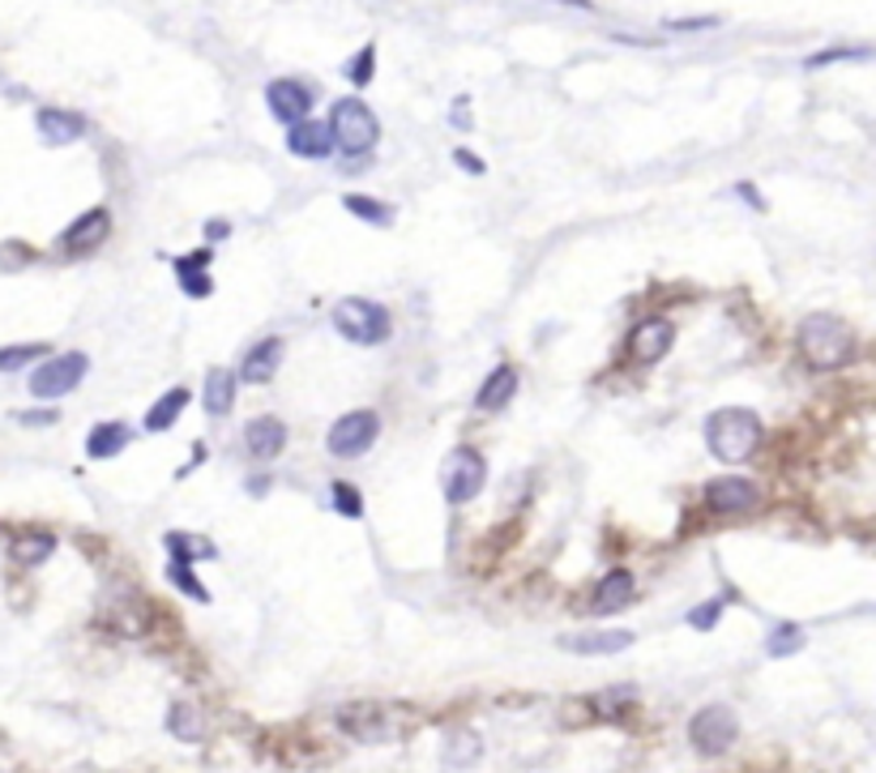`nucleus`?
Returning a JSON list of instances; mask_svg holds the SVG:
<instances>
[{"mask_svg": "<svg viewBox=\"0 0 876 773\" xmlns=\"http://www.w3.org/2000/svg\"><path fill=\"white\" fill-rule=\"evenodd\" d=\"M735 739H740V718L727 705H701L693 714V722H688V743L701 757H722Z\"/></svg>", "mask_w": 876, "mask_h": 773, "instance_id": "6", "label": "nucleus"}, {"mask_svg": "<svg viewBox=\"0 0 876 773\" xmlns=\"http://www.w3.org/2000/svg\"><path fill=\"white\" fill-rule=\"evenodd\" d=\"M167 731L176 735L180 743H198V739H205V718H201L198 705H184V701H176V705H171V714H167Z\"/></svg>", "mask_w": 876, "mask_h": 773, "instance_id": "23", "label": "nucleus"}, {"mask_svg": "<svg viewBox=\"0 0 876 773\" xmlns=\"http://www.w3.org/2000/svg\"><path fill=\"white\" fill-rule=\"evenodd\" d=\"M706 445L718 462H749L761 449V419L744 406H722L706 419Z\"/></svg>", "mask_w": 876, "mask_h": 773, "instance_id": "2", "label": "nucleus"}, {"mask_svg": "<svg viewBox=\"0 0 876 773\" xmlns=\"http://www.w3.org/2000/svg\"><path fill=\"white\" fill-rule=\"evenodd\" d=\"M167 578L176 581V585H180V590H184V594H193V598H198V603H210V594H205V585H201V581L193 578V569H189V564H180V560H171V564H167Z\"/></svg>", "mask_w": 876, "mask_h": 773, "instance_id": "31", "label": "nucleus"}, {"mask_svg": "<svg viewBox=\"0 0 876 773\" xmlns=\"http://www.w3.org/2000/svg\"><path fill=\"white\" fill-rule=\"evenodd\" d=\"M128 440H133L128 424H99L90 427V436H86V453L90 458H116Z\"/></svg>", "mask_w": 876, "mask_h": 773, "instance_id": "22", "label": "nucleus"}, {"mask_svg": "<svg viewBox=\"0 0 876 773\" xmlns=\"http://www.w3.org/2000/svg\"><path fill=\"white\" fill-rule=\"evenodd\" d=\"M377 116L359 103V99H338L334 112H329V137H334V150L342 155H368L377 146Z\"/></svg>", "mask_w": 876, "mask_h": 773, "instance_id": "4", "label": "nucleus"}, {"mask_svg": "<svg viewBox=\"0 0 876 773\" xmlns=\"http://www.w3.org/2000/svg\"><path fill=\"white\" fill-rule=\"evenodd\" d=\"M440 757H445L449 770H471V765H479V757H483V739H479L475 731L449 735V743H445Z\"/></svg>", "mask_w": 876, "mask_h": 773, "instance_id": "24", "label": "nucleus"}, {"mask_svg": "<svg viewBox=\"0 0 876 773\" xmlns=\"http://www.w3.org/2000/svg\"><path fill=\"white\" fill-rule=\"evenodd\" d=\"M514 393H518V372L509 368V363H501L483 385H479V393H475V406L479 411H505L509 402H514Z\"/></svg>", "mask_w": 876, "mask_h": 773, "instance_id": "18", "label": "nucleus"}, {"mask_svg": "<svg viewBox=\"0 0 876 773\" xmlns=\"http://www.w3.org/2000/svg\"><path fill=\"white\" fill-rule=\"evenodd\" d=\"M86 368H90V359L78 355V350L56 355V359H47V363H40V368L31 372V393H35V397H65V393H74V389L81 385Z\"/></svg>", "mask_w": 876, "mask_h": 773, "instance_id": "8", "label": "nucleus"}, {"mask_svg": "<svg viewBox=\"0 0 876 773\" xmlns=\"http://www.w3.org/2000/svg\"><path fill=\"white\" fill-rule=\"evenodd\" d=\"M334 329H338L347 343H356V347H381V343H390L394 321H390L385 304L347 295V300L334 304Z\"/></svg>", "mask_w": 876, "mask_h": 773, "instance_id": "3", "label": "nucleus"}, {"mask_svg": "<svg viewBox=\"0 0 876 773\" xmlns=\"http://www.w3.org/2000/svg\"><path fill=\"white\" fill-rule=\"evenodd\" d=\"M372 60H377V52H372V47H363L356 60H351V69H347V74H351V81H356V86H363V81L372 78Z\"/></svg>", "mask_w": 876, "mask_h": 773, "instance_id": "36", "label": "nucleus"}, {"mask_svg": "<svg viewBox=\"0 0 876 773\" xmlns=\"http://www.w3.org/2000/svg\"><path fill=\"white\" fill-rule=\"evenodd\" d=\"M799 646H804V628H796V624H778L774 632H770V658H787V654H796Z\"/></svg>", "mask_w": 876, "mask_h": 773, "instance_id": "29", "label": "nucleus"}, {"mask_svg": "<svg viewBox=\"0 0 876 773\" xmlns=\"http://www.w3.org/2000/svg\"><path fill=\"white\" fill-rule=\"evenodd\" d=\"M52 551H56L52 535H26V539L13 542V560H18V564H26V569H31V564H43Z\"/></svg>", "mask_w": 876, "mask_h": 773, "instance_id": "27", "label": "nucleus"}, {"mask_svg": "<svg viewBox=\"0 0 876 773\" xmlns=\"http://www.w3.org/2000/svg\"><path fill=\"white\" fill-rule=\"evenodd\" d=\"M706 504H710L715 513H749V508H757V483L735 479V474L715 479V483L706 488Z\"/></svg>", "mask_w": 876, "mask_h": 773, "instance_id": "14", "label": "nucleus"}, {"mask_svg": "<svg viewBox=\"0 0 876 773\" xmlns=\"http://www.w3.org/2000/svg\"><path fill=\"white\" fill-rule=\"evenodd\" d=\"M167 551H171V560H180V564H189V560H198V556H214V547L205 539H189V535H167Z\"/></svg>", "mask_w": 876, "mask_h": 773, "instance_id": "28", "label": "nucleus"}, {"mask_svg": "<svg viewBox=\"0 0 876 773\" xmlns=\"http://www.w3.org/2000/svg\"><path fill=\"white\" fill-rule=\"evenodd\" d=\"M108 227H112L108 210H90V214H81L78 223L60 235V248H65V253H86V248H99V244L108 239Z\"/></svg>", "mask_w": 876, "mask_h": 773, "instance_id": "17", "label": "nucleus"}, {"mask_svg": "<svg viewBox=\"0 0 876 773\" xmlns=\"http://www.w3.org/2000/svg\"><path fill=\"white\" fill-rule=\"evenodd\" d=\"M52 419H56L52 411H43V415H22V424H52Z\"/></svg>", "mask_w": 876, "mask_h": 773, "instance_id": "38", "label": "nucleus"}, {"mask_svg": "<svg viewBox=\"0 0 876 773\" xmlns=\"http://www.w3.org/2000/svg\"><path fill=\"white\" fill-rule=\"evenodd\" d=\"M676 343V329H672V321H641L638 329H633V359H638L641 368H650V363H659L667 350Z\"/></svg>", "mask_w": 876, "mask_h": 773, "instance_id": "15", "label": "nucleus"}, {"mask_svg": "<svg viewBox=\"0 0 876 773\" xmlns=\"http://www.w3.org/2000/svg\"><path fill=\"white\" fill-rule=\"evenodd\" d=\"M205 411L214 415V419H223L232 406H236V372H227V368H214L210 377H205Z\"/></svg>", "mask_w": 876, "mask_h": 773, "instance_id": "21", "label": "nucleus"}, {"mask_svg": "<svg viewBox=\"0 0 876 773\" xmlns=\"http://www.w3.org/2000/svg\"><path fill=\"white\" fill-rule=\"evenodd\" d=\"M266 103H270V112L282 120V124H304L308 120V108H313V90L304 86V81H291V78H279L266 86Z\"/></svg>", "mask_w": 876, "mask_h": 773, "instance_id": "9", "label": "nucleus"}, {"mask_svg": "<svg viewBox=\"0 0 876 773\" xmlns=\"http://www.w3.org/2000/svg\"><path fill=\"white\" fill-rule=\"evenodd\" d=\"M796 347L808 368H817V372H838V368H846V363L855 359V334H851L846 321H838L830 312H812V316L799 321Z\"/></svg>", "mask_w": 876, "mask_h": 773, "instance_id": "1", "label": "nucleus"}, {"mask_svg": "<svg viewBox=\"0 0 876 773\" xmlns=\"http://www.w3.org/2000/svg\"><path fill=\"white\" fill-rule=\"evenodd\" d=\"M458 163H462V171H471V176H483V171H487V167H483V158L479 155H471V150H458Z\"/></svg>", "mask_w": 876, "mask_h": 773, "instance_id": "37", "label": "nucleus"}, {"mask_svg": "<svg viewBox=\"0 0 876 773\" xmlns=\"http://www.w3.org/2000/svg\"><path fill=\"white\" fill-rule=\"evenodd\" d=\"M633 646V632L629 628H607V632H569L560 637V650L569 654H586V658H603V654H620Z\"/></svg>", "mask_w": 876, "mask_h": 773, "instance_id": "12", "label": "nucleus"}, {"mask_svg": "<svg viewBox=\"0 0 876 773\" xmlns=\"http://www.w3.org/2000/svg\"><path fill=\"white\" fill-rule=\"evenodd\" d=\"M334 504H338V513H347V517H359V513H363L359 492H356V488H347V483H338V488H334Z\"/></svg>", "mask_w": 876, "mask_h": 773, "instance_id": "34", "label": "nucleus"}, {"mask_svg": "<svg viewBox=\"0 0 876 773\" xmlns=\"http://www.w3.org/2000/svg\"><path fill=\"white\" fill-rule=\"evenodd\" d=\"M342 201H347V210H351V214H359V219H368V223H377V227H390V223H394V214H390L385 205H377L372 197L351 193V197H342Z\"/></svg>", "mask_w": 876, "mask_h": 773, "instance_id": "30", "label": "nucleus"}, {"mask_svg": "<svg viewBox=\"0 0 876 773\" xmlns=\"http://www.w3.org/2000/svg\"><path fill=\"white\" fill-rule=\"evenodd\" d=\"M205 261H210V253H198V257H184V261H176V273H180V287H184V295H210Z\"/></svg>", "mask_w": 876, "mask_h": 773, "instance_id": "26", "label": "nucleus"}, {"mask_svg": "<svg viewBox=\"0 0 876 773\" xmlns=\"http://www.w3.org/2000/svg\"><path fill=\"white\" fill-rule=\"evenodd\" d=\"M718 619H722V598H715V603H701V607H693V612H688V624H693V628H701V632H706V628H715Z\"/></svg>", "mask_w": 876, "mask_h": 773, "instance_id": "33", "label": "nucleus"}, {"mask_svg": "<svg viewBox=\"0 0 876 773\" xmlns=\"http://www.w3.org/2000/svg\"><path fill=\"white\" fill-rule=\"evenodd\" d=\"M282 363V338H266V343H257V347L244 355V363H239V381H248V385H266L274 372H279Z\"/></svg>", "mask_w": 876, "mask_h": 773, "instance_id": "16", "label": "nucleus"}, {"mask_svg": "<svg viewBox=\"0 0 876 773\" xmlns=\"http://www.w3.org/2000/svg\"><path fill=\"white\" fill-rule=\"evenodd\" d=\"M43 355V347H4L0 350V372H13V368H26Z\"/></svg>", "mask_w": 876, "mask_h": 773, "instance_id": "32", "label": "nucleus"}, {"mask_svg": "<svg viewBox=\"0 0 876 773\" xmlns=\"http://www.w3.org/2000/svg\"><path fill=\"white\" fill-rule=\"evenodd\" d=\"M184 406H189V389H171V393H162L159 402L150 406V415H146V432H167V427L180 419Z\"/></svg>", "mask_w": 876, "mask_h": 773, "instance_id": "25", "label": "nucleus"}, {"mask_svg": "<svg viewBox=\"0 0 876 773\" xmlns=\"http://www.w3.org/2000/svg\"><path fill=\"white\" fill-rule=\"evenodd\" d=\"M287 150L300 158H325L334 150V137H329V124H317V120H304L287 133Z\"/></svg>", "mask_w": 876, "mask_h": 773, "instance_id": "19", "label": "nucleus"}, {"mask_svg": "<svg viewBox=\"0 0 876 773\" xmlns=\"http://www.w3.org/2000/svg\"><path fill=\"white\" fill-rule=\"evenodd\" d=\"M633 594H638L633 573L629 569H611L595 585V594H591V616H616V612H625L633 603Z\"/></svg>", "mask_w": 876, "mask_h": 773, "instance_id": "11", "label": "nucleus"}, {"mask_svg": "<svg viewBox=\"0 0 876 773\" xmlns=\"http://www.w3.org/2000/svg\"><path fill=\"white\" fill-rule=\"evenodd\" d=\"M40 133L47 146H69V142H78L81 133H86V120L78 112H56V108H47L40 112Z\"/></svg>", "mask_w": 876, "mask_h": 773, "instance_id": "20", "label": "nucleus"}, {"mask_svg": "<svg viewBox=\"0 0 876 773\" xmlns=\"http://www.w3.org/2000/svg\"><path fill=\"white\" fill-rule=\"evenodd\" d=\"M244 449L252 458H261V462H274L282 449H287V427H282V419H274V415L248 419V427H244Z\"/></svg>", "mask_w": 876, "mask_h": 773, "instance_id": "13", "label": "nucleus"}, {"mask_svg": "<svg viewBox=\"0 0 876 773\" xmlns=\"http://www.w3.org/2000/svg\"><path fill=\"white\" fill-rule=\"evenodd\" d=\"M842 56H851V60H864V56H868V47H838V52H821V56H812V60H808V69H821V65L842 60Z\"/></svg>", "mask_w": 876, "mask_h": 773, "instance_id": "35", "label": "nucleus"}, {"mask_svg": "<svg viewBox=\"0 0 876 773\" xmlns=\"http://www.w3.org/2000/svg\"><path fill=\"white\" fill-rule=\"evenodd\" d=\"M338 727L351 735L356 743H381V739L394 735V722H390V714L381 705H347L338 714Z\"/></svg>", "mask_w": 876, "mask_h": 773, "instance_id": "10", "label": "nucleus"}, {"mask_svg": "<svg viewBox=\"0 0 876 773\" xmlns=\"http://www.w3.org/2000/svg\"><path fill=\"white\" fill-rule=\"evenodd\" d=\"M377 436H381V415L377 411H351V415H342V419H334L329 432H325V449L334 453V458H363L372 445H377Z\"/></svg>", "mask_w": 876, "mask_h": 773, "instance_id": "5", "label": "nucleus"}, {"mask_svg": "<svg viewBox=\"0 0 876 773\" xmlns=\"http://www.w3.org/2000/svg\"><path fill=\"white\" fill-rule=\"evenodd\" d=\"M487 483V462L475 449H453L440 466V488L449 504H471Z\"/></svg>", "mask_w": 876, "mask_h": 773, "instance_id": "7", "label": "nucleus"}]
</instances>
